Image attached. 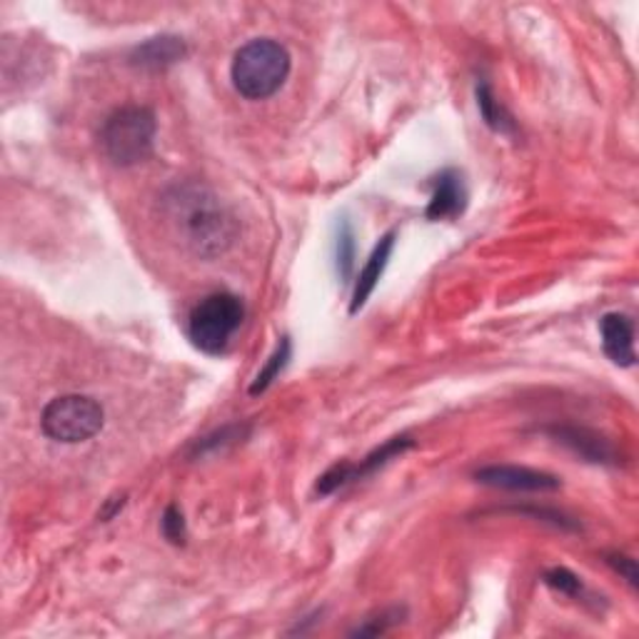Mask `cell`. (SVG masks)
I'll return each mask as SVG.
<instances>
[{"mask_svg":"<svg viewBox=\"0 0 639 639\" xmlns=\"http://www.w3.org/2000/svg\"><path fill=\"white\" fill-rule=\"evenodd\" d=\"M160 215L175 242L200 260L228 252L240 235L238 217L213 188L203 183H175L160 198Z\"/></svg>","mask_w":639,"mask_h":639,"instance_id":"obj_1","label":"cell"},{"mask_svg":"<svg viewBox=\"0 0 639 639\" xmlns=\"http://www.w3.org/2000/svg\"><path fill=\"white\" fill-rule=\"evenodd\" d=\"M290 68L288 48L273 38H255L235 53L230 78L242 98L267 100L285 86Z\"/></svg>","mask_w":639,"mask_h":639,"instance_id":"obj_2","label":"cell"},{"mask_svg":"<svg viewBox=\"0 0 639 639\" xmlns=\"http://www.w3.org/2000/svg\"><path fill=\"white\" fill-rule=\"evenodd\" d=\"M158 123L150 108L125 105L105 117L100 128V146L117 167L138 165L153 155Z\"/></svg>","mask_w":639,"mask_h":639,"instance_id":"obj_3","label":"cell"},{"mask_svg":"<svg viewBox=\"0 0 639 639\" xmlns=\"http://www.w3.org/2000/svg\"><path fill=\"white\" fill-rule=\"evenodd\" d=\"M246 320V302L233 292H213L190 310L188 338L205 355H223Z\"/></svg>","mask_w":639,"mask_h":639,"instance_id":"obj_4","label":"cell"},{"mask_svg":"<svg viewBox=\"0 0 639 639\" xmlns=\"http://www.w3.org/2000/svg\"><path fill=\"white\" fill-rule=\"evenodd\" d=\"M105 425V412L88 394H61L50 400L40 415L46 437L63 444H78L96 437Z\"/></svg>","mask_w":639,"mask_h":639,"instance_id":"obj_5","label":"cell"},{"mask_svg":"<svg viewBox=\"0 0 639 639\" xmlns=\"http://www.w3.org/2000/svg\"><path fill=\"white\" fill-rule=\"evenodd\" d=\"M475 479L479 485L494 487V490H510V492H554L562 487V479L557 475L542 473L532 467H517V465H492L477 469Z\"/></svg>","mask_w":639,"mask_h":639,"instance_id":"obj_6","label":"cell"},{"mask_svg":"<svg viewBox=\"0 0 639 639\" xmlns=\"http://www.w3.org/2000/svg\"><path fill=\"white\" fill-rule=\"evenodd\" d=\"M602 350L619 367L637 363L635 352V320L625 313H607L600 320Z\"/></svg>","mask_w":639,"mask_h":639,"instance_id":"obj_7","label":"cell"},{"mask_svg":"<svg viewBox=\"0 0 639 639\" xmlns=\"http://www.w3.org/2000/svg\"><path fill=\"white\" fill-rule=\"evenodd\" d=\"M467 208V188L465 180L458 171H442L435 180V190L427 205L425 215L427 221L440 223V221H455Z\"/></svg>","mask_w":639,"mask_h":639,"instance_id":"obj_8","label":"cell"},{"mask_svg":"<svg viewBox=\"0 0 639 639\" xmlns=\"http://www.w3.org/2000/svg\"><path fill=\"white\" fill-rule=\"evenodd\" d=\"M394 238H398V230H390L385 233L380 242H377L373 255L367 258V263L363 271L358 275V283H355V290H352V302H350V315L360 313V310L365 308V302L373 296L377 283H380V277L385 273V267L390 263V255L394 250Z\"/></svg>","mask_w":639,"mask_h":639,"instance_id":"obj_9","label":"cell"},{"mask_svg":"<svg viewBox=\"0 0 639 639\" xmlns=\"http://www.w3.org/2000/svg\"><path fill=\"white\" fill-rule=\"evenodd\" d=\"M188 55V48H185L183 38L178 36H158L150 38L146 43H140L136 50H133L130 61L133 65L146 71H165L171 65L180 63L183 58Z\"/></svg>","mask_w":639,"mask_h":639,"instance_id":"obj_10","label":"cell"},{"mask_svg":"<svg viewBox=\"0 0 639 639\" xmlns=\"http://www.w3.org/2000/svg\"><path fill=\"white\" fill-rule=\"evenodd\" d=\"M554 440L567 444V448L575 452V455L590 460V462H612L615 460V450L612 444L604 440L602 435L592 430H585V427H550L548 430Z\"/></svg>","mask_w":639,"mask_h":639,"instance_id":"obj_11","label":"cell"},{"mask_svg":"<svg viewBox=\"0 0 639 639\" xmlns=\"http://www.w3.org/2000/svg\"><path fill=\"white\" fill-rule=\"evenodd\" d=\"M410 448H415V440H412L410 435L390 437L388 442L380 444V448L369 452V455L365 460H360L358 465H355V462H350V483H358V479H365L369 475H375L377 469L388 465L390 460L400 458L402 452H408Z\"/></svg>","mask_w":639,"mask_h":639,"instance_id":"obj_12","label":"cell"},{"mask_svg":"<svg viewBox=\"0 0 639 639\" xmlns=\"http://www.w3.org/2000/svg\"><path fill=\"white\" fill-rule=\"evenodd\" d=\"M477 108H479V115H483V121L490 125L494 133H502V136L515 133L512 115L504 111L502 103L498 98H494V92L490 86H487V83H479L477 86Z\"/></svg>","mask_w":639,"mask_h":639,"instance_id":"obj_13","label":"cell"},{"mask_svg":"<svg viewBox=\"0 0 639 639\" xmlns=\"http://www.w3.org/2000/svg\"><path fill=\"white\" fill-rule=\"evenodd\" d=\"M292 358V344H290V338H283L280 342H277V348L273 350V355L267 358V363L263 365V369L255 375V380H252L250 385V394L252 398H258V394H263L271 385L280 377V373L285 367H288Z\"/></svg>","mask_w":639,"mask_h":639,"instance_id":"obj_14","label":"cell"},{"mask_svg":"<svg viewBox=\"0 0 639 639\" xmlns=\"http://www.w3.org/2000/svg\"><path fill=\"white\" fill-rule=\"evenodd\" d=\"M542 579L550 590L565 594V597H582V592H585L582 579H579L575 572L567 569V567H552V569L544 572Z\"/></svg>","mask_w":639,"mask_h":639,"instance_id":"obj_15","label":"cell"},{"mask_svg":"<svg viewBox=\"0 0 639 639\" xmlns=\"http://www.w3.org/2000/svg\"><path fill=\"white\" fill-rule=\"evenodd\" d=\"M160 529H163L165 540L171 544H185L188 529H185V517H183L180 508H175V504H171V508L165 510L163 519H160Z\"/></svg>","mask_w":639,"mask_h":639,"instance_id":"obj_16","label":"cell"},{"mask_svg":"<svg viewBox=\"0 0 639 639\" xmlns=\"http://www.w3.org/2000/svg\"><path fill=\"white\" fill-rule=\"evenodd\" d=\"M352 260H355V242H352V230L348 223H342L340 238H338V267L342 280H350Z\"/></svg>","mask_w":639,"mask_h":639,"instance_id":"obj_17","label":"cell"},{"mask_svg":"<svg viewBox=\"0 0 639 639\" xmlns=\"http://www.w3.org/2000/svg\"><path fill=\"white\" fill-rule=\"evenodd\" d=\"M607 565L617 572V575H622L627 579L629 585L637 587L639 585V572H637V562L632 557H627V554L622 552H612L607 554Z\"/></svg>","mask_w":639,"mask_h":639,"instance_id":"obj_18","label":"cell"},{"mask_svg":"<svg viewBox=\"0 0 639 639\" xmlns=\"http://www.w3.org/2000/svg\"><path fill=\"white\" fill-rule=\"evenodd\" d=\"M123 504H125V494H121V498H111L105 502V508L100 510V519H103V523H108V519H113L117 512L123 510Z\"/></svg>","mask_w":639,"mask_h":639,"instance_id":"obj_19","label":"cell"}]
</instances>
